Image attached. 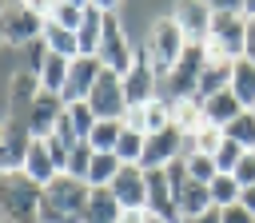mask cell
Instances as JSON below:
<instances>
[{
  "label": "cell",
  "mask_w": 255,
  "mask_h": 223,
  "mask_svg": "<svg viewBox=\"0 0 255 223\" xmlns=\"http://www.w3.org/2000/svg\"><path fill=\"white\" fill-rule=\"evenodd\" d=\"M203 68H207V48H203V44H187V48H183V56L175 60V68L163 76L167 100H183V96H195Z\"/></svg>",
  "instance_id": "cell-5"
},
{
  "label": "cell",
  "mask_w": 255,
  "mask_h": 223,
  "mask_svg": "<svg viewBox=\"0 0 255 223\" xmlns=\"http://www.w3.org/2000/svg\"><path fill=\"white\" fill-rule=\"evenodd\" d=\"M44 36V16H36L24 4H8L4 8V40L12 48H32Z\"/></svg>",
  "instance_id": "cell-10"
},
{
  "label": "cell",
  "mask_w": 255,
  "mask_h": 223,
  "mask_svg": "<svg viewBox=\"0 0 255 223\" xmlns=\"http://www.w3.org/2000/svg\"><path fill=\"white\" fill-rule=\"evenodd\" d=\"M112 195L120 199L124 211H147V171L139 163H124L120 175L112 179Z\"/></svg>",
  "instance_id": "cell-12"
},
{
  "label": "cell",
  "mask_w": 255,
  "mask_h": 223,
  "mask_svg": "<svg viewBox=\"0 0 255 223\" xmlns=\"http://www.w3.org/2000/svg\"><path fill=\"white\" fill-rule=\"evenodd\" d=\"M120 155L116 151H96L92 155V167H88V183L92 187H112V179L120 175Z\"/></svg>",
  "instance_id": "cell-27"
},
{
  "label": "cell",
  "mask_w": 255,
  "mask_h": 223,
  "mask_svg": "<svg viewBox=\"0 0 255 223\" xmlns=\"http://www.w3.org/2000/svg\"><path fill=\"white\" fill-rule=\"evenodd\" d=\"M159 72H155V64H151V56L143 52V44L135 48V60H131V68L124 72V96H128V108H139V104H147V100H155L159 96Z\"/></svg>",
  "instance_id": "cell-7"
},
{
  "label": "cell",
  "mask_w": 255,
  "mask_h": 223,
  "mask_svg": "<svg viewBox=\"0 0 255 223\" xmlns=\"http://www.w3.org/2000/svg\"><path fill=\"white\" fill-rule=\"evenodd\" d=\"M20 171H24L32 183H40V187H48V183L60 175V167H56V159H52V151H48V139H32Z\"/></svg>",
  "instance_id": "cell-17"
},
{
  "label": "cell",
  "mask_w": 255,
  "mask_h": 223,
  "mask_svg": "<svg viewBox=\"0 0 255 223\" xmlns=\"http://www.w3.org/2000/svg\"><path fill=\"white\" fill-rule=\"evenodd\" d=\"M143 223H167V219H159V215H151V211H143Z\"/></svg>",
  "instance_id": "cell-51"
},
{
  "label": "cell",
  "mask_w": 255,
  "mask_h": 223,
  "mask_svg": "<svg viewBox=\"0 0 255 223\" xmlns=\"http://www.w3.org/2000/svg\"><path fill=\"white\" fill-rule=\"evenodd\" d=\"M44 48H48L52 56H68V60H76V56H80L76 32H72V28H64V24H56V20H44Z\"/></svg>",
  "instance_id": "cell-24"
},
{
  "label": "cell",
  "mask_w": 255,
  "mask_h": 223,
  "mask_svg": "<svg viewBox=\"0 0 255 223\" xmlns=\"http://www.w3.org/2000/svg\"><path fill=\"white\" fill-rule=\"evenodd\" d=\"M231 92H235V100L247 108V112H255V64L243 56V60H235V72H231Z\"/></svg>",
  "instance_id": "cell-26"
},
{
  "label": "cell",
  "mask_w": 255,
  "mask_h": 223,
  "mask_svg": "<svg viewBox=\"0 0 255 223\" xmlns=\"http://www.w3.org/2000/svg\"><path fill=\"white\" fill-rule=\"evenodd\" d=\"M120 223H143V211H124Z\"/></svg>",
  "instance_id": "cell-47"
},
{
  "label": "cell",
  "mask_w": 255,
  "mask_h": 223,
  "mask_svg": "<svg viewBox=\"0 0 255 223\" xmlns=\"http://www.w3.org/2000/svg\"><path fill=\"white\" fill-rule=\"evenodd\" d=\"M100 64L108 68V72H116V76H124L128 68H131V60H135V48H131V40H128V28L120 24V16L116 12H104V40H100Z\"/></svg>",
  "instance_id": "cell-6"
},
{
  "label": "cell",
  "mask_w": 255,
  "mask_h": 223,
  "mask_svg": "<svg viewBox=\"0 0 255 223\" xmlns=\"http://www.w3.org/2000/svg\"><path fill=\"white\" fill-rule=\"evenodd\" d=\"M231 72H235V60H207V68H203V76H199L195 96H199V100H207V96L227 92V88H231Z\"/></svg>",
  "instance_id": "cell-19"
},
{
  "label": "cell",
  "mask_w": 255,
  "mask_h": 223,
  "mask_svg": "<svg viewBox=\"0 0 255 223\" xmlns=\"http://www.w3.org/2000/svg\"><path fill=\"white\" fill-rule=\"evenodd\" d=\"M48 151H52V159H56V167H60V175L68 171V159H72V147L64 143V139H56V135H48Z\"/></svg>",
  "instance_id": "cell-39"
},
{
  "label": "cell",
  "mask_w": 255,
  "mask_h": 223,
  "mask_svg": "<svg viewBox=\"0 0 255 223\" xmlns=\"http://www.w3.org/2000/svg\"><path fill=\"white\" fill-rule=\"evenodd\" d=\"M68 119H72V127H76V135H80V139H92L96 112L88 108V100H80V104H68Z\"/></svg>",
  "instance_id": "cell-34"
},
{
  "label": "cell",
  "mask_w": 255,
  "mask_h": 223,
  "mask_svg": "<svg viewBox=\"0 0 255 223\" xmlns=\"http://www.w3.org/2000/svg\"><path fill=\"white\" fill-rule=\"evenodd\" d=\"M0 4H4V0H0Z\"/></svg>",
  "instance_id": "cell-53"
},
{
  "label": "cell",
  "mask_w": 255,
  "mask_h": 223,
  "mask_svg": "<svg viewBox=\"0 0 255 223\" xmlns=\"http://www.w3.org/2000/svg\"><path fill=\"white\" fill-rule=\"evenodd\" d=\"M231 175H235V183H239V187H251V183H255V151H243V159L235 163V171H231Z\"/></svg>",
  "instance_id": "cell-38"
},
{
  "label": "cell",
  "mask_w": 255,
  "mask_h": 223,
  "mask_svg": "<svg viewBox=\"0 0 255 223\" xmlns=\"http://www.w3.org/2000/svg\"><path fill=\"white\" fill-rule=\"evenodd\" d=\"M20 4H24V8H32L36 16H44V20H48V16H52V8H56L60 0H20Z\"/></svg>",
  "instance_id": "cell-42"
},
{
  "label": "cell",
  "mask_w": 255,
  "mask_h": 223,
  "mask_svg": "<svg viewBox=\"0 0 255 223\" xmlns=\"http://www.w3.org/2000/svg\"><path fill=\"white\" fill-rule=\"evenodd\" d=\"M167 104H171V127H179L183 135H195V127L203 123V100L183 96V100H167Z\"/></svg>",
  "instance_id": "cell-22"
},
{
  "label": "cell",
  "mask_w": 255,
  "mask_h": 223,
  "mask_svg": "<svg viewBox=\"0 0 255 223\" xmlns=\"http://www.w3.org/2000/svg\"><path fill=\"white\" fill-rule=\"evenodd\" d=\"M183 163H187V175H191L195 183H211V179L219 175L215 159H211V155H203V151H191V155H183Z\"/></svg>",
  "instance_id": "cell-33"
},
{
  "label": "cell",
  "mask_w": 255,
  "mask_h": 223,
  "mask_svg": "<svg viewBox=\"0 0 255 223\" xmlns=\"http://www.w3.org/2000/svg\"><path fill=\"white\" fill-rule=\"evenodd\" d=\"M100 40H104V12H100V8H88V12H84V24L76 28L80 56H96V52H100Z\"/></svg>",
  "instance_id": "cell-23"
},
{
  "label": "cell",
  "mask_w": 255,
  "mask_h": 223,
  "mask_svg": "<svg viewBox=\"0 0 255 223\" xmlns=\"http://www.w3.org/2000/svg\"><path fill=\"white\" fill-rule=\"evenodd\" d=\"M64 4H72V8H92V0H64Z\"/></svg>",
  "instance_id": "cell-49"
},
{
  "label": "cell",
  "mask_w": 255,
  "mask_h": 223,
  "mask_svg": "<svg viewBox=\"0 0 255 223\" xmlns=\"http://www.w3.org/2000/svg\"><path fill=\"white\" fill-rule=\"evenodd\" d=\"M64 96H56V92H44L40 88V96L32 100V108L24 112V123H28V131L36 135V139H48L52 131H56V123H60V115H64Z\"/></svg>",
  "instance_id": "cell-13"
},
{
  "label": "cell",
  "mask_w": 255,
  "mask_h": 223,
  "mask_svg": "<svg viewBox=\"0 0 255 223\" xmlns=\"http://www.w3.org/2000/svg\"><path fill=\"white\" fill-rule=\"evenodd\" d=\"M211 12H227V16H243V0H207Z\"/></svg>",
  "instance_id": "cell-41"
},
{
  "label": "cell",
  "mask_w": 255,
  "mask_h": 223,
  "mask_svg": "<svg viewBox=\"0 0 255 223\" xmlns=\"http://www.w3.org/2000/svg\"><path fill=\"white\" fill-rule=\"evenodd\" d=\"M4 8H8V4H0V44H8V40H4Z\"/></svg>",
  "instance_id": "cell-50"
},
{
  "label": "cell",
  "mask_w": 255,
  "mask_h": 223,
  "mask_svg": "<svg viewBox=\"0 0 255 223\" xmlns=\"http://www.w3.org/2000/svg\"><path fill=\"white\" fill-rule=\"evenodd\" d=\"M243 56L255 64V16L247 20V40H243Z\"/></svg>",
  "instance_id": "cell-43"
},
{
  "label": "cell",
  "mask_w": 255,
  "mask_h": 223,
  "mask_svg": "<svg viewBox=\"0 0 255 223\" xmlns=\"http://www.w3.org/2000/svg\"><path fill=\"white\" fill-rule=\"evenodd\" d=\"M40 96V76L36 72H16L12 76V84H8V104H12V112L24 119V112L32 108V100Z\"/></svg>",
  "instance_id": "cell-20"
},
{
  "label": "cell",
  "mask_w": 255,
  "mask_h": 223,
  "mask_svg": "<svg viewBox=\"0 0 255 223\" xmlns=\"http://www.w3.org/2000/svg\"><path fill=\"white\" fill-rule=\"evenodd\" d=\"M88 199H92V183L64 171L40 191V223H84Z\"/></svg>",
  "instance_id": "cell-1"
},
{
  "label": "cell",
  "mask_w": 255,
  "mask_h": 223,
  "mask_svg": "<svg viewBox=\"0 0 255 223\" xmlns=\"http://www.w3.org/2000/svg\"><path fill=\"white\" fill-rule=\"evenodd\" d=\"M0 171H4V123H0Z\"/></svg>",
  "instance_id": "cell-52"
},
{
  "label": "cell",
  "mask_w": 255,
  "mask_h": 223,
  "mask_svg": "<svg viewBox=\"0 0 255 223\" xmlns=\"http://www.w3.org/2000/svg\"><path fill=\"white\" fill-rule=\"evenodd\" d=\"M120 215H124V207H120V199L112 195V187H92L84 223H120Z\"/></svg>",
  "instance_id": "cell-21"
},
{
  "label": "cell",
  "mask_w": 255,
  "mask_h": 223,
  "mask_svg": "<svg viewBox=\"0 0 255 223\" xmlns=\"http://www.w3.org/2000/svg\"><path fill=\"white\" fill-rule=\"evenodd\" d=\"M239 203H243V207H247V211L255 215V183H251V187H243V195H239Z\"/></svg>",
  "instance_id": "cell-45"
},
{
  "label": "cell",
  "mask_w": 255,
  "mask_h": 223,
  "mask_svg": "<svg viewBox=\"0 0 255 223\" xmlns=\"http://www.w3.org/2000/svg\"><path fill=\"white\" fill-rule=\"evenodd\" d=\"M243 112H247V108L235 100V92H231V88H227V92H219V96H207V100H203V119H207V123H215V127H223V131H227V123H231V119H239Z\"/></svg>",
  "instance_id": "cell-18"
},
{
  "label": "cell",
  "mask_w": 255,
  "mask_h": 223,
  "mask_svg": "<svg viewBox=\"0 0 255 223\" xmlns=\"http://www.w3.org/2000/svg\"><path fill=\"white\" fill-rule=\"evenodd\" d=\"M120 135H124V119H96L92 139H88V143H92L96 151H116Z\"/></svg>",
  "instance_id": "cell-29"
},
{
  "label": "cell",
  "mask_w": 255,
  "mask_h": 223,
  "mask_svg": "<svg viewBox=\"0 0 255 223\" xmlns=\"http://www.w3.org/2000/svg\"><path fill=\"white\" fill-rule=\"evenodd\" d=\"M163 127H171V104L163 96H155V100L143 104V135H155Z\"/></svg>",
  "instance_id": "cell-28"
},
{
  "label": "cell",
  "mask_w": 255,
  "mask_h": 223,
  "mask_svg": "<svg viewBox=\"0 0 255 223\" xmlns=\"http://www.w3.org/2000/svg\"><path fill=\"white\" fill-rule=\"evenodd\" d=\"M243 16H247V20L255 16V0H243Z\"/></svg>",
  "instance_id": "cell-48"
},
{
  "label": "cell",
  "mask_w": 255,
  "mask_h": 223,
  "mask_svg": "<svg viewBox=\"0 0 255 223\" xmlns=\"http://www.w3.org/2000/svg\"><path fill=\"white\" fill-rule=\"evenodd\" d=\"M243 151H247V147H239L235 139H223V147L211 155V159H215V167H219V175H231V171H235V163L243 159Z\"/></svg>",
  "instance_id": "cell-36"
},
{
  "label": "cell",
  "mask_w": 255,
  "mask_h": 223,
  "mask_svg": "<svg viewBox=\"0 0 255 223\" xmlns=\"http://www.w3.org/2000/svg\"><path fill=\"white\" fill-rule=\"evenodd\" d=\"M147 211L167 219V223H179V207H175V191H171L167 167L163 171H147Z\"/></svg>",
  "instance_id": "cell-16"
},
{
  "label": "cell",
  "mask_w": 255,
  "mask_h": 223,
  "mask_svg": "<svg viewBox=\"0 0 255 223\" xmlns=\"http://www.w3.org/2000/svg\"><path fill=\"white\" fill-rule=\"evenodd\" d=\"M40 183L24 171L0 175V223H40Z\"/></svg>",
  "instance_id": "cell-2"
},
{
  "label": "cell",
  "mask_w": 255,
  "mask_h": 223,
  "mask_svg": "<svg viewBox=\"0 0 255 223\" xmlns=\"http://www.w3.org/2000/svg\"><path fill=\"white\" fill-rule=\"evenodd\" d=\"M92 155H96V147H92L88 139H80V143L72 147V159H68V175H76V179H84V183H88V167H92Z\"/></svg>",
  "instance_id": "cell-35"
},
{
  "label": "cell",
  "mask_w": 255,
  "mask_h": 223,
  "mask_svg": "<svg viewBox=\"0 0 255 223\" xmlns=\"http://www.w3.org/2000/svg\"><path fill=\"white\" fill-rule=\"evenodd\" d=\"M68 68H72V60H68V56H52V52H48V56L40 60V68H36L40 88L60 96V92H64V80H68Z\"/></svg>",
  "instance_id": "cell-25"
},
{
  "label": "cell",
  "mask_w": 255,
  "mask_h": 223,
  "mask_svg": "<svg viewBox=\"0 0 255 223\" xmlns=\"http://www.w3.org/2000/svg\"><path fill=\"white\" fill-rule=\"evenodd\" d=\"M183 48H187V36L179 32V24H175L171 16L151 20V28H147V36H143V52L151 56V64H155L159 80L175 68V60L183 56Z\"/></svg>",
  "instance_id": "cell-3"
},
{
  "label": "cell",
  "mask_w": 255,
  "mask_h": 223,
  "mask_svg": "<svg viewBox=\"0 0 255 223\" xmlns=\"http://www.w3.org/2000/svg\"><path fill=\"white\" fill-rule=\"evenodd\" d=\"M227 139H235L239 147L255 151V112H243L239 119H231L227 123Z\"/></svg>",
  "instance_id": "cell-31"
},
{
  "label": "cell",
  "mask_w": 255,
  "mask_h": 223,
  "mask_svg": "<svg viewBox=\"0 0 255 223\" xmlns=\"http://www.w3.org/2000/svg\"><path fill=\"white\" fill-rule=\"evenodd\" d=\"M143 139H147V135H139V131L124 127V135H120V143H116L120 163H139V159H143Z\"/></svg>",
  "instance_id": "cell-32"
},
{
  "label": "cell",
  "mask_w": 255,
  "mask_h": 223,
  "mask_svg": "<svg viewBox=\"0 0 255 223\" xmlns=\"http://www.w3.org/2000/svg\"><path fill=\"white\" fill-rule=\"evenodd\" d=\"M179 223H223V219H219V207H211V211H203V215H191V219H179Z\"/></svg>",
  "instance_id": "cell-44"
},
{
  "label": "cell",
  "mask_w": 255,
  "mask_h": 223,
  "mask_svg": "<svg viewBox=\"0 0 255 223\" xmlns=\"http://www.w3.org/2000/svg\"><path fill=\"white\" fill-rule=\"evenodd\" d=\"M207 191H211V207H231V203H239V195H243V187L235 183V175H215L211 183H207Z\"/></svg>",
  "instance_id": "cell-30"
},
{
  "label": "cell",
  "mask_w": 255,
  "mask_h": 223,
  "mask_svg": "<svg viewBox=\"0 0 255 223\" xmlns=\"http://www.w3.org/2000/svg\"><path fill=\"white\" fill-rule=\"evenodd\" d=\"M167 16L179 24V32L187 36V44H203L207 32H211V20H215V12H211L207 0H175V8Z\"/></svg>",
  "instance_id": "cell-11"
},
{
  "label": "cell",
  "mask_w": 255,
  "mask_h": 223,
  "mask_svg": "<svg viewBox=\"0 0 255 223\" xmlns=\"http://www.w3.org/2000/svg\"><path fill=\"white\" fill-rule=\"evenodd\" d=\"M243 40H247V16L215 12L211 32H207V40H203L207 60H243Z\"/></svg>",
  "instance_id": "cell-4"
},
{
  "label": "cell",
  "mask_w": 255,
  "mask_h": 223,
  "mask_svg": "<svg viewBox=\"0 0 255 223\" xmlns=\"http://www.w3.org/2000/svg\"><path fill=\"white\" fill-rule=\"evenodd\" d=\"M100 72H104V64H100V56H76L72 60V68H68V80H64V104H80V100H88L92 96V88H96V80H100Z\"/></svg>",
  "instance_id": "cell-14"
},
{
  "label": "cell",
  "mask_w": 255,
  "mask_h": 223,
  "mask_svg": "<svg viewBox=\"0 0 255 223\" xmlns=\"http://www.w3.org/2000/svg\"><path fill=\"white\" fill-rule=\"evenodd\" d=\"M88 108L96 112V119H124V112H128V96H124V76H116V72H100V80H96V88H92V96H88Z\"/></svg>",
  "instance_id": "cell-9"
},
{
  "label": "cell",
  "mask_w": 255,
  "mask_h": 223,
  "mask_svg": "<svg viewBox=\"0 0 255 223\" xmlns=\"http://www.w3.org/2000/svg\"><path fill=\"white\" fill-rule=\"evenodd\" d=\"M219 219H223V223H255V215H251L243 203H231V207H223V211H219Z\"/></svg>",
  "instance_id": "cell-40"
},
{
  "label": "cell",
  "mask_w": 255,
  "mask_h": 223,
  "mask_svg": "<svg viewBox=\"0 0 255 223\" xmlns=\"http://www.w3.org/2000/svg\"><path fill=\"white\" fill-rule=\"evenodd\" d=\"M84 12H88V8H72V4H64V0H60V4L52 8V16H48V20H56V24H64V28H72V32H76V28L84 24Z\"/></svg>",
  "instance_id": "cell-37"
},
{
  "label": "cell",
  "mask_w": 255,
  "mask_h": 223,
  "mask_svg": "<svg viewBox=\"0 0 255 223\" xmlns=\"http://www.w3.org/2000/svg\"><path fill=\"white\" fill-rule=\"evenodd\" d=\"M4 123V171H20L24 167V155H28V147H32V131H28V123L20 119V115H8V119H0ZM0 171V175H4Z\"/></svg>",
  "instance_id": "cell-15"
},
{
  "label": "cell",
  "mask_w": 255,
  "mask_h": 223,
  "mask_svg": "<svg viewBox=\"0 0 255 223\" xmlns=\"http://www.w3.org/2000/svg\"><path fill=\"white\" fill-rule=\"evenodd\" d=\"M183 147H187V135H183L179 127H163V131H155V135L143 139V159H139V167H143V171H163V167H171L175 159H183Z\"/></svg>",
  "instance_id": "cell-8"
},
{
  "label": "cell",
  "mask_w": 255,
  "mask_h": 223,
  "mask_svg": "<svg viewBox=\"0 0 255 223\" xmlns=\"http://www.w3.org/2000/svg\"><path fill=\"white\" fill-rule=\"evenodd\" d=\"M116 4L120 0H92V8H100V12H116Z\"/></svg>",
  "instance_id": "cell-46"
}]
</instances>
